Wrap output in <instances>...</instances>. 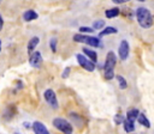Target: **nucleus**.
Instances as JSON below:
<instances>
[{
	"label": "nucleus",
	"instance_id": "f257e3e1",
	"mask_svg": "<svg viewBox=\"0 0 154 134\" xmlns=\"http://www.w3.org/2000/svg\"><path fill=\"white\" fill-rule=\"evenodd\" d=\"M136 18H137V22L140 24V26L144 28V29H148L153 25V16L150 13V11L146 7H138L136 8Z\"/></svg>",
	"mask_w": 154,
	"mask_h": 134
},
{
	"label": "nucleus",
	"instance_id": "f03ea898",
	"mask_svg": "<svg viewBox=\"0 0 154 134\" xmlns=\"http://www.w3.org/2000/svg\"><path fill=\"white\" fill-rule=\"evenodd\" d=\"M117 57L113 51H108L106 55V61H105V78L107 80H111L114 78V67H116Z\"/></svg>",
	"mask_w": 154,
	"mask_h": 134
},
{
	"label": "nucleus",
	"instance_id": "7ed1b4c3",
	"mask_svg": "<svg viewBox=\"0 0 154 134\" xmlns=\"http://www.w3.org/2000/svg\"><path fill=\"white\" fill-rule=\"evenodd\" d=\"M73 41L78 43H85L91 47H99L100 45V38L99 37H93V36H87L82 34H76L73 36Z\"/></svg>",
	"mask_w": 154,
	"mask_h": 134
},
{
	"label": "nucleus",
	"instance_id": "20e7f679",
	"mask_svg": "<svg viewBox=\"0 0 154 134\" xmlns=\"http://www.w3.org/2000/svg\"><path fill=\"white\" fill-rule=\"evenodd\" d=\"M53 126H54L58 130L63 132L64 134H72L73 128H72L71 123L67 122L65 118H60V117L54 118V120H53Z\"/></svg>",
	"mask_w": 154,
	"mask_h": 134
},
{
	"label": "nucleus",
	"instance_id": "39448f33",
	"mask_svg": "<svg viewBox=\"0 0 154 134\" xmlns=\"http://www.w3.org/2000/svg\"><path fill=\"white\" fill-rule=\"evenodd\" d=\"M76 59H77L78 63L81 65V67L84 68V69H87L88 72H93V71L95 69V63L91 62L90 60H88L84 55H82V54H76Z\"/></svg>",
	"mask_w": 154,
	"mask_h": 134
},
{
	"label": "nucleus",
	"instance_id": "423d86ee",
	"mask_svg": "<svg viewBox=\"0 0 154 134\" xmlns=\"http://www.w3.org/2000/svg\"><path fill=\"white\" fill-rule=\"evenodd\" d=\"M43 96H45L46 102H47L53 109H57V108H58V99H57V96H55V93H54L53 90H51V89L46 90Z\"/></svg>",
	"mask_w": 154,
	"mask_h": 134
},
{
	"label": "nucleus",
	"instance_id": "0eeeda50",
	"mask_svg": "<svg viewBox=\"0 0 154 134\" xmlns=\"http://www.w3.org/2000/svg\"><path fill=\"white\" fill-rule=\"evenodd\" d=\"M129 51H130V47H129V43L128 41L123 39L119 44V49H118V53H119V57L122 60H125L128 56H129Z\"/></svg>",
	"mask_w": 154,
	"mask_h": 134
},
{
	"label": "nucleus",
	"instance_id": "6e6552de",
	"mask_svg": "<svg viewBox=\"0 0 154 134\" xmlns=\"http://www.w3.org/2000/svg\"><path fill=\"white\" fill-rule=\"evenodd\" d=\"M29 63L34 67V68H40L42 65V55L40 51H35L31 54L30 59H29Z\"/></svg>",
	"mask_w": 154,
	"mask_h": 134
},
{
	"label": "nucleus",
	"instance_id": "1a4fd4ad",
	"mask_svg": "<svg viewBox=\"0 0 154 134\" xmlns=\"http://www.w3.org/2000/svg\"><path fill=\"white\" fill-rule=\"evenodd\" d=\"M32 130H34L35 134H49L46 126L40 121H35L32 123Z\"/></svg>",
	"mask_w": 154,
	"mask_h": 134
},
{
	"label": "nucleus",
	"instance_id": "9d476101",
	"mask_svg": "<svg viewBox=\"0 0 154 134\" xmlns=\"http://www.w3.org/2000/svg\"><path fill=\"white\" fill-rule=\"evenodd\" d=\"M37 17H38V16H37V13H36L34 10H28V11H25L24 14H23V19H24L25 22H31V20L36 19Z\"/></svg>",
	"mask_w": 154,
	"mask_h": 134
},
{
	"label": "nucleus",
	"instance_id": "9b49d317",
	"mask_svg": "<svg viewBox=\"0 0 154 134\" xmlns=\"http://www.w3.org/2000/svg\"><path fill=\"white\" fill-rule=\"evenodd\" d=\"M83 53H84V54L90 59V61H91V62H94V63H95V62L97 61V54H96V51L90 50L89 48H84V49H83Z\"/></svg>",
	"mask_w": 154,
	"mask_h": 134
},
{
	"label": "nucleus",
	"instance_id": "f8f14e48",
	"mask_svg": "<svg viewBox=\"0 0 154 134\" xmlns=\"http://www.w3.org/2000/svg\"><path fill=\"white\" fill-rule=\"evenodd\" d=\"M138 115H140V111H138L137 109H135V108H134V109H130V110L126 112V118L134 122L135 120H137Z\"/></svg>",
	"mask_w": 154,
	"mask_h": 134
},
{
	"label": "nucleus",
	"instance_id": "ddd939ff",
	"mask_svg": "<svg viewBox=\"0 0 154 134\" xmlns=\"http://www.w3.org/2000/svg\"><path fill=\"white\" fill-rule=\"evenodd\" d=\"M118 30L113 26H106L100 34H99V37H103V36H107V35H111V34H117Z\"/></svg>",
	"mask_w": 154,
	"mask_h": 134
},
{
	"label": "nucleus",
	"instance_id": "4468645a",
	"mask_svg": "<svg viewBox=\"0 0 154 134\" xmlns=\"http://www.w3.org/2000/svg\"><path fill=\"white\" fill-rule=\"evenodd\" d=\"M38 42H40V38L38 37H32V38H30V41H29V43H28V51L29 53H31L35 48H36V45L38 44Z\"/></svg>",
	"mask_w": 154,
	"mask_h": 134
},
{
	"label": "nucleus",
	"instance_id": "2eb2a0df",
	"mask_svg": "<svg viewBox=\"0 0 154 134\" xmlns=\"http://www.w3.org/2000/svg\"><path fill=\"white\" fill-rule=\"evenodd\" d=\"M119 8H117V7H114V8H109V10H106V12H105V16H106V18H114V17H117L118 14H119Z\"/></svg>",
	"mask_w": 154,
	"mask_h": 134
},
{
	"label": "nucleus",
	"instance_id": "dca6fc26",
	"mask_svg": "<svg viewBox=\"0 0 154 134\" xmlns=\"http://www.w3.org/2000/svg\"><path fill=\"white\" fill-rule=\"evenodd\" d=\"M137 121L140 122V124L144 126L146 128H149V127H150V122L148 121V118L146 117V115H144V114H140V115H138V117H137Z\"/></svg>",
	"mask_w": 154,
	"mask_h": 134
},
{
	"label": "nucleus",
	"instance_id": "f3484780",
	"mask_svg": "<svg viewBox=\"0 0 154 134\" xmlns=\"http://www.w3.org/2000/svg\"><path fill=\"white\" fill-rule=\"evenodd\" d=\"M123 126H124L125 132H128V133H131V132L135 129V124H134V122L130 121V120H128V118H125V121L123 122Z\"/></svg>",
	"mask_w": 154,
	"mask_h": 134
},
{
	"label": "nucleus",
	"instance_id": "a211bd4d",
	"mask_svg": "<svg viewBox=\"0 0 154 134\" xmlns=\"http://www.w3.org/2000/svg\"><path fill=\"white\" fill-rule=\"evenodd\" d=\"M116 79H117V80H118V83H119V87H120L122 90H125V89H126V86H128V84H126L125 79H124L122 75H116Z\"/></svg>",
	"mask_w": 154,
	"mask_h": 134
},
{
	"label": "nucleus",
	"instance_id": "6ab92c4d",
	"mask_svg": "<svg viewBox=\"0 0 154 134\" xmlns=\"http://www.w3.org/2000/svg\"><path fill=\"white\" fill-rule=\"evenodd\" d=\"M103 25H105V22L101 20V19H99V20H95V22L93 23V29H94V30H99V29L103 28Z\"/></svg>",
	"mask_w": 154,
	"mask_h": 134
},
{
	"label": "nucleus",
	"instance_id": "aec40b11",
	"mask_svg": "<svg viewBox=\"0 0 154 134\" xmlns=\"http://www.w3.org/2000/svg\"><path fill=\"white\" fill-rule=\"evenodd\" d=\"M79 31L81 32H87V34H91V32H94V29L93 28H88V26H81L79 28Z\"/></svg>",
	"mask_w": 154,
	"mask_h": 134
},
{
	"label": "nucleus",
	"instance_id": "412c9836",
	"mask_svg": "<svg viewBox=\"0 0 154 134\" xmlns=\"http://www.w3.org/2000/svg\"><path fill=\"white\" fill-rule=\"evenodd\" d=\"M125 121V118L122 116V115H116L114 116V122L117 123V124H119V123H122V122H124Z\"/></svg>",
	"mask_w": 154,
	"mask_h": 134
},
{
	"label": "nucleus",
	"instance_id": "4be33fe9",
	"mask_svg": "<svg viewBox=\"0 0 154 134\" xmlns=\"http://www.w3.org/2000/svg\"><path fill=\"white\" fill-rule=\"evenodd\" d=\"M49 44H51V49H52V51H57V39L55 38H52L51 39V42H49Z\"/></svg>",
	"mask_w": 154,
	"mask_h": 134
},
{
	"label": "nucleus",
	"instance_id": "5701e85b",
	"mask_svg": "<svg viewBox=\"0 0 154 134\" xmlns=\"http://www.w3.org/2000/svg\"><path fill=\"white\" fill-rule=\"evenodd\" d=\"M69 74H70V68L67 67V68H65V71H64V73H63V75H61V77H63V78H66Z\"/></svg>",
	"mask_w": 154,
	"mask_h": 134
},
{
	"label": "nucleus",
	"instance_id": "b1692460",
	"mask_svg": "<svg viewBox=\"0 0 154 134\" xmlns=\"http://www.w3.org/2000/svg\"><path fill=\"white\" fill-rule=\"evenodd\" d=\"M2 26H4V19H2V17L0 16V31H1V29H2Z\"/></svg>",
	"mask_w": 154,
	"mask_h": 134
},
{
	"label": "nucleus",
	"instance_id": "393cba45",
	"mask_svg": "<svg viewBox=\"0 0 154 134\" xmlns=\"http://www.w3.org/2000/svg\"><path fill=\"white\" fill-rule=\"evenodd\" d=\"M113 2H116V4H123V2H125V0H113Z\"/></svg>",
	"mask_w": 154,
	"mask_h": 134
},
{
	"label": "nucleus",
	"instance_id": "a878e982",
	"mask_svg": "<svg viewBox=\"0 0 154 134\" xmlns=\"http://www.w3.org/2000/svg\"><path fill=\"white\" fill-rule=\"evenodd\" d=\"M24 126H25V128H32V126L30 123H28V122H24Z\"/></svg>",
	"mask_w": 154,
	"mask_h": 134
},
{
	"label": "nucleus",
	"instance_id": "bb28decb",
	"mask_svg": "<svg viewBox=\"0 0 154 134\" xmlns=\"http://www.w3.org/2000/svg\"><path fill=\"white\" fill-rule=\"evenodd\" d=\"M0 50H1V41H0Z\"/></svg>",
	"mask_w": 154,
	"mask_h": 134
}]
</instances>
